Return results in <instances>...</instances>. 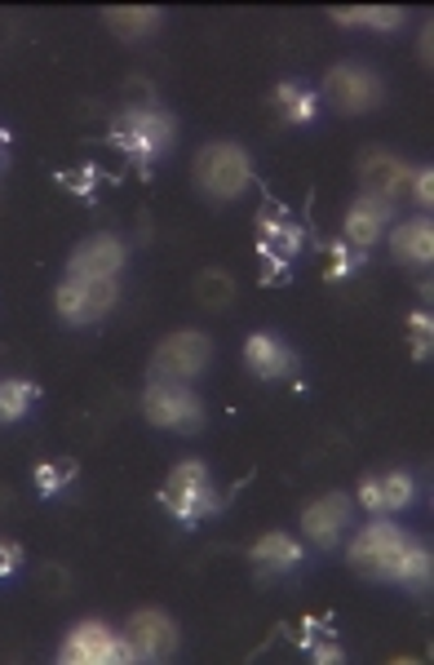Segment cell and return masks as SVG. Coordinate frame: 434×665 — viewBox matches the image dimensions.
<instances>
[{
	"label": "cell",
	"instance_id": "6da1fadb",
	"mask_svg": "<svg viewBox=\"0 0 434 665\" xmlns=\"http://www.w3.org/2000/svg\"><path fill=\"white\" fill-rule=\"evenodd\" d=\"M173 138H178V120L165 107H124L107 129V143L124 152L142 178L173 147Z\"/></svg>",
	"mask_w": 434,
	"mask_h": 665
},
{
	"label": "cell",
	"instance_id": "7a4b0ae2",
	"mask_svg": "<svg viewBox=\"0 0 434 665\" xmlns=\"http://www.w3.org/2000/svg\"><path fill=\"white\" fill-rule=\"evenodd\" d=\"M160 501H165V510L182 528H195L200 519H208V515L222 510V493L213 488V475H208V466L200 457H186V461L173 466L169 480H165V488H160Z\"/></svg>",
	"mask_w": 434,
	"mask_h": 665
},
{
	"label": "cell",
	"instance_id": "3957f363",
	"mask_svg": "<svg viewBox=\"0 0 434 665\" xmlns=\"http://www.w3.org/2000/svg\"><path fill=\"white\" fill-rule=\"evenodd\" d=\"M191 178L213 205H231L253 182V160L240 143H208V147H200Z\"/></svg>",
	"mask_w": 434,
	"mask_h": 665
},
{
	"label": "cell",
	"instance_id": "277c9868",
	"mask_svg": "<svg viewBox=\"0 0 434 665\" xmlns=\"http://www.w3.org/2000/svg\"><path fill=\"white\" fill-rule=\"evenodd\" d=\"M142 413L160 431H200L204 426V399L186 382H152L142 395Z\"/></svg>",
	"mask_w": 434,
	"mask_h": 665
},
{
	"label": "cell",
	"instance_id": "5b68a950",
	"mask_svg": "<svg viewBox=\"0 0 434 665\" xmlns=\"http://www.w3.org/2000/svg\"><path fill=\"white\" fill-rule=\"evenodd\" d=\"M341 116H364V111H373V107H382V98H386V85H382V76L373 72V66H364V62H337L333 72L324 76V89H320Z\"/></svg>",
	"mask_w": 434,
	"mask_h": 665
},
{
	"label": "cell",
	"instance_id": "8992f818",
	"mask_svg": "<svg viewBox=\"0 0 434 665\" xmlns=\"http://www.w3.org/2000/svg\"><path fill=\"white\" fill-rule=\"evenodd\" d=\"M213 360V342L200 328H178L152 355V382H195Z\"/></svg>",
	"mask_w": 434,
	"mask_h": 665
},
{
	"label": "cell",
	"instance_id": "52a82bcc",
	"mask_svg": "<svg viewBox=\"0 0 434 665\" xmlns=\"http://www.w3.org/2000/svg\"><path fill=\"white\" fill-rule=\"evenodd\" d=\"M403 542H408V532H403L399 523H390L386 515H377V519L354 537L350 564L364 572V577H373V581H395V559H399Z\"/></svg>",
	"mask_w": 434,
	"mask_h": 665
},
{
	"label": "cell",
	"instance_id": "ba28073f",
	"mask_svg": "<svg viewBox=\"0 0 434 665\" xmlns=\"http://www.w3.org/2000/svg\"><path fill=\"white\" fill-rule=\"evenodd\" d=\"M120 643L129 652V665L137 661H169L178 652V621L160 608H137L124 630H120Z\"/></svg>",
	"mask_w": 434,
	"mask_h": 665
},
{
	"label": "cell",
	"instance_id": "9c48e42d",
	"mask_svg": "<svg viewBox=\"0 0 434 665\" xmlns=\"http://www.w3.org/2000/svg\"><path fill=\"white\" fill-rule=\"evenodd\" d=\"M129 262V249L116 231H94L85 235L67 257V280H120Z\"/></svg>",
	"mask_w": 434,
	"mask_h": 665
},
{
	"label": "cell",
	"instance_id": "30bf717a",
	"mask_svg": "<svg viewBox=\"0 0 434 665\" xmlns=\"http://www.w3.org/2000/svg\"><path fill=\"white\" fill-rule=\"evenodd\" d=\"M58 661H76V665H129V652H124L120 634L107 621L85 617V621H76V626L67 630Z\"/></svg>",
	"mask_w": 434,
	"mask_h": 665
},
{
	"label": "cell",
	"instance_id": "8fae6325",
	"mask_svg": "<svg viewBox=\"0 0 434 665\" xmlns=\"http://www.w3.org/2000/svg\"><path fill=\"white\" fill-rule=\"evenodd\" d=\"M350 519H354L350 493H328V497H320V501H311V506L302 510V532H306L311 546L333 551V546L341 542V532L350 528Z\"/></svg>",
	"mask_w": 434,
	"mask_h": 665
},
{
	"label": "cell",
	"instance_id": "7c38bea8",
	"mask_svg": "<svg viewBox=\"0 0 434 665\" xmlns=\"http://www.w3.org/2000/svg\"><path fill=\"white\" fill-rule=\"evenodd\" d=\"M390 222H395V205H390V200H382V195H359L354 205L346 209L341 240L369 253V249H373V244L386 235V227H390Z\"/></svg>",
	"mask_w": 434,
	"mask_h": 665
},
{
	"label": "cell",
	"instance_id": "4fadbf2b",
	"mask_svg": "<svg viewBox=\"0 0 434 665\" xmlns=\"http://www.w3.org/2000/svg\"><path fill=\"white\" fill-rule=\"evenodd\" d=\"M408 182H412V169L399 156H390L382 147H369L364 156H359V186H364V195H382L395 205V200L408 191Z\"/></svg>",
	"mask_w": 434,
	"mask_h": 665
},
{
	"label": "cell",
	"instance_id": "5bb4252c",
	"mask_svg": "<svg viewBox=\"0 0 434 665\" xmlns=\"http://www.w3.org/2000/svg\"><path fill=\"white\" fill-rule=\"evenodd\" d=\"M257 240L270 244L275 253H284L288 262H293V257L306 249V227L288 218V209H279L275 200H266L262 214H257Z\"/></svg>",
	"mask_w": 434,
	"mask_h": 665
},
{
	"label": "cell",
	"instance_id": "9a60e30c",
	"mask_svg": "<svg viewBox=\"0 0 434 665\" xmlns=\"http://www.w3.org/2000/svg\"><path fill=\"white\" fill-rule=\"evenodd\" d=\"M244 364L262 377V382H275V377H284V373H293V364H298V355L288 351L275 332H253V338L244 342Z\"/></svg>",
	"mask_w": 434,
	"mask_h": 665
},
{
	"label": "cell",
	"instance_id": "2e32d148",
	"mask_svg": "<svg viewBox=\"0 0 434 665\" xmlns=\"http://www.w3.org/2000/svg\"><path fill=\"white\" fill-rule=\"evenodd\" d=\"M302 555H306V546H298L293 537H288V532H266V537H257V546L249 551V559L257 564V572L266 581L279 577V572H288V568H298Z\"/></svg>",
	"mask_w": 434,
	"mask_h": 665
},
{
	"label": "cell",
	"instance_id": "e0dca14e",
	"mask_svg": "<svg viewBox=\"0 0 434 665\" xmlns=\"http://www.w3.org/2000/svg\"><path fill=\"white\" fill-rule=\"evenodd\" d=\"M103 23L120 40H142L165 23V10H156V5H111V10H103Z\"/></svg>",
	"mask_w": 434,
	"mask_h": 665
},
{
	"label": "cell",
	"instance_id": "ac0fdd59",
	"mask_svg": "<svg viewBox=\"0 0 434 665\" xmlns=\"http://www.w3.org/2000/svg\"><path fill=\"white\" fill-rule=\"evenodd\" d=\"M390 249H395L403 262L430 266V262H434V222H430V214H425V218H412V222H399V227L390 231Z\"/></svg>",
	"mask_w": 434,
	"mask_h": 665
},
{
	"label": "cell",
	"instance_id": "d6986e66",
	"mask_svg": "<svg viewBox=\"0 0 434 665\" xmlns=\"http://www.w3.org/2000/svg\"><path fill=\"white\" fill-rule=\"evenodd\" d=\"M275 107H279V116L288 124H298V129L320 120V94L311 85H302V81H279L275 85Z\"/></svg>",
	"mask_w": 434,
	"mask_h": 665
},
{
	"label": "cell",
	"instance_id": "ffe728a7",
	"mask_svg": "<svg viewBox=\"0 0 434 665\" xmlns=\"http://www.w3.org/2000/svg\"><path fill=\"white\" fill-rule=\"evenodd\" d=\"M328 19L337 27H369V32H399L403 27V10L399 5H354V10H328Z\"/></svg>",
	"mask_w": 434,
	"mask_h": 665
},
{
	"label": "cell",
	"instance_id": "44dd1931",
	"mask_svg": "<svg viewBox=\"0 0 434 665\" xmlns=\"http://www.w3.org/2000/svg\"><path fill=\"white\" fill-rule=\"evenodd\" d=\"M40 399V386L27 377H5L0 382V426H14L32 413V404Z\"/></svg>",
	"mask_w": 434,
	"mask_h": 665
},
{
	"label": "cell",
	"instance_id": "7402d4cb",
	"mask_svg": "<svg viewBox=\"0 0 434 665\" xmlns=\"http://www.w3.org/2000/svg\"><path fill=\"white\" fill-rule=\"evenodd\" d=\"M430 572H434V555H430V546L417 542L412 532H408V542H403V551H399V559H395V581H403V585H425Z\"/></svg>",
	"mask_w": 434,
	"mask_h": 665
},
{
	"label": "cell",
	"instance_id": "603a6c76",
	"mask_svg": "<svg viewBox=\"0 0 434 665\" xmlns=\"http://www.w3.org/2000/svg\"><path fill=\"white\" fill-rule=\"evenodd\" d=\"M76 475H81V466L71 461V457H58V461H36V471H32V480H36V493L49 501V497H58L67 484H76Z\"/></svg>",
	"mask_w": 434,
	"mask_h": 665
},
{
	"label": "cell",
	"instance_id": "cb8c5ba5",
	"mask_svg": "<svg viewBox=\"0 0 434 665\" xmlns=\"http://www.w3.org/2000/svg\"><path fill=\"white\" fill-rule=\"evenodd\" d=\"M324 253H328V271H324L328 285H341L346 276H354L359 266L369 262L364 249H354V244H346V240H324Z\"/></svg>",
	"mask_w": 434,
	"mask_h": 665
},
{
	"label": "cell",
	"instance_id": "d4e9b609",
	"mask_svg": "<svg viewBox=\"0 0 434 665\" xmlns=\"http://www.w3.org/2000/svg\"><path fill=\"white\" fill-rule=\"evenodd\" d=\"M195 298H200V306H208V311H227L231 298H236V280H231L227 271H204V276L195 280Z\"/></svg>",
	"mask_w": 434,
	"mask_h": 665
},
{
	"label": "cell",
	"instance_id": "484cf974",
	"mask_svg": "<svg viewBox=\"0 0 434 665\" xmlns=\"http://www.w3.org/2000/svg\"><path fill=\"white\" fill-rule=\"evenodd\" d=\"M53 306H58V315H62L67 324H94L81 280H62V285H58V293H53Z\"/></svg>",
	"mask_w": 434,
	"mask_h": 665
},
{
	"label": "cell",
	"instance_id": "4316f807",
	"mask_svg": "<svg viewBox=\"0 0 434 665\" xmlns=\"http://www.w3.org/2000/svg\"><path fill=\"white\" fill-rule=\"evenodd\" d=\"M382 497H386V515L408 510L417 501V480L408 471H390V475H382Z\"/></svg>",
	"mask_w": 434,
	"mask_h": 665
},
{
	"label": "cell",
	"instance_id": "83f0119b",
	"mask_svg": "<svg viewBox=\"0 0 434 665\" xmlns=\"http://www.w3.org/2000/svg\"><path fill=\"white\" fill-rule=\"evenodd\" d=\"M98 182H103V169H98V165H81V169H58V186H67V191L76 195V200H94Z\"/></svg>",
	"mask_w": 434,
	"mask_h": 665
},
{
	"label": "cell",
	"instance_id": "f1b7e54d",
	"mask_svg": "<svg viewBox=\"0 0 434 665\" xmlns=\"http://www.w3.org/2000/svg\"><path fill=\"white\" fill-rule=\"evenodd\" d=\"M81 289H85V302H89L94 319H103L120 302V280H81Z\"/></svg>",
	"mask_w": 434,
	"mask_h": 665
},
{
	"label": "cell",
	"instance_id": "f546056e",
	"mask_svg": "<svg viewBox=\"0 0 434 665\" xmlns=\"http://www.w3.org/2000/svg\"><path fill=\"white\" fill-rule=\"evenodd\" d=\"M257 257H262V285H266V289H275V285H288V280H293V262H288L284 253H275L270 244H262V240H257Z\"/></svg>",
	"mask_w": 434,
	"mask_h": 665
},
{
	"label": "cell",
	"instance_id": "4dcf8cb0",
	"mask_svg": "<svg viewBox=\"0 0 434 665\" xmlns=\"http://www.w3.org/2000/svg\"><path fill=\"white\" fill-rule=\"evenodd\" d=\"M408 328H412V360L425 364L430 351H434V319H430V311H412Z\"/></svg>",
	"mask_w": 434,
	"mask_h": 665
},
{
	"label": "cell",
	"instance_id": "1f68e13d",
	"mask_svg": "<svg viewBox=\"0 0 434 665\" xmlns=\"http://www.w3.org/2000/svg\"><path fill=\"white\" fill-rule=\"evenodd\" d=\"M359 506H364L373 519L386 515V497H382V475H369L364 484H359Z\"/></svg>",
	"mask_w": 434,
	"mask_h": 665
},
{
	"label": "cell",
	"instance_id": "d6a6232c",
	"mask_svg": "<svg viewBox=\"0 0 434 665\" xmlns=\"http://www.w3.org/2000/svg\"><path fill=\"white\" fill-rule=\"evenodd\" d=\"M408 186H412V200H417V205L430 214V205H434V169H430V165H425V169H417Z\"/></svg>",
	"mask_w": 434,
	"mask_h": 665
},
{
	"label": "cell",
	"instance_id": "836d02e7",
	"mask_svg": "<svg viewBox=\"0 0 434 665\" xmlns=\"http://www.w3.org/2000/svg\"><path fill=\"white\" fill-rule=\"evenodd\" d=\"M19 568H23V546L10 542V537H0V581H10Z\"/></svg>",
	"mask_w": 434,
	"mask_h": 665
},
{
	"label": "cell",
	"instance_id": "e575fe53",
	"mask_svg": "<svg viewBox=\"0 0 434 665\" xmlns=\"http://www.w3.org/2000/svg\"><path fill=\"white\" fill-rule=\"evenodd\" d=\"M306 652H311V661H315V665H320V661H324V665H341V661H346L341 643H333V639H324V643L315 639V643H311Z\"/></svg>",
	"mask_w": 434,
	"mask_h": 665
},
{
	"label": "cell",
	"instance_id": "d590c367",
	"mask_svg": "<svg viewBox=\"0 0 434 665\" xmlns=\"http://www.w3.org/2000/svg\"><path fill=\"white\" fill-rule=\"evenodd\" d=\"M421 62L430 66V19H425V27H421Z\"/></svg>",
	"mask_w": 434,
	"mask_h": 665
},
{
	"label": "cell",
	"instance_id": "8d00e7d4",
	"mask_svg": "<svg viewBox=\"0 0 434 665\" xmlns=\"http://www.w3.org/2000/svg\"><path fill=\"white\" fill-rule=\"evenodd\" d=\"M10 147V129H0V152H5Z\"/></svg>",
	"mask_w": 434,
	"mask_h": 665
}]
</instances>
